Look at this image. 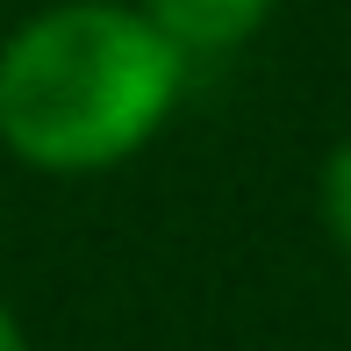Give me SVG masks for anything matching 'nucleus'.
<instances>
[{"label":"nucleus","mask_w":351,"mask_h":351,"mask_svg":"<svg viewBox=\"0 0 351 351\" xmlns=\"http://www.w3.org/2000/svg\"><path fill=\"white\" fill-rule=\"evenodd\" d=\"M323 230H330V244L351 258V136L323 158Z\"/></svg>","instance_id":"obj_3"},{"label":"nucleus","mask_w":351,"mask_h":351,"mask_svg":"<svg viewBox=\"0 0 351 351\" xmlns=\"http://www.w3.org/2000/svg\"><path fill=\"white\" fill-rule=\"evenodd\" d=\"M0 351H29V337H22V323L8 315V301H0Z\"/></svg>","instance_id":"obj_4"},{"label":"nucleus","mask_w":351,"mask_h":351,"mask_svg":"<svg viewBox=\"0 0 351 351\" xmlns=\"http://www.w3.org/2000/svg\"><path fill=\"white\" fill-rule=\"evenodd\" d=\"M143 14L194 58V51H237L244 36H258L273 0H143Z\"/></svg>","instance_id":"obj_2"},{"label":"nucleus","mask_w":351,"mask_h":351,"mask_svg":"<svg viewBox=\"0 0 351 351\" xmlns=\"http://www.w3.org/2000/svg\"><path fill=\"white\" fill-rule=\"evenodd\" d=\"M186 51L122 0H58L0 43V143L36 172H108L165 130Z\"/></svg>","instance_id":"obj_1"}]
</instances>
